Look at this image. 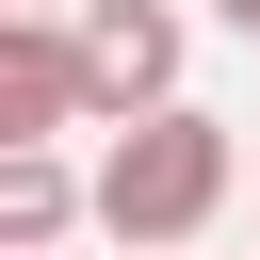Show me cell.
<instances>
[{"label": "cell", "mask_w": 260, "mask_h": 260, "mask_svg": "<svg viewBox=\"0 0 260 260\" xmlns=\"http://www.w3.org/2000/svg\"><path fill=\"white\" fill-rule=\"evenodd\" d=\"M81 179H98V228H114L130 260H179V244H195V228L228 211V179H244V146H228V114H195V98H179V114H146V130H114V146H98Z\"/></svg>", "instance_id": "obj_1"}, {"label": "cell", "mask_w": 260, "mask_h": 260, "mask_svg": "<svg viewBox=\"0 0 260 260\" xmlns=\"http://www.w3.org/2000/svg\"><path fill=\"white\" fill-rule=\"evenodd\" d=\"M65 32H81V98H98V130H146V114H179V65H195L179 0H81Z\"/></svg>", "instance_id": "obj_2"}, {"label": "cell", "mask_w": 260, "mask_h": 260, "mask_svg": "<svg viewBox=\"0 0 260 260\" xmlns=\"http://www.w3.org/2000/svg\"><path fill=\"white\" fill-rule=\"evenodd\" d=\"M65 130H98V98H81V32L0 16V146H65Z\"/></svg>", "instance_id": "obj_3"}, {"label": "cell", "mask_w": 260, "mask_h": 260, "mask_svg": "<svg viewBox=\"0 0 260 260\" xmlns=\"http://www.w3.org/2000/svg\"><path fill=\"white\" fill-rule=\"evenodd\" d=\"M65 228H98V179L65 146H0V260H49Z\"/></svg>", "instance_id": "obj_4"}, {"label": "cell", "mask_w": 260, "mask_h": 260, "mask_svg": "<svg viewBox=\"0 0 260 260\" xmlns=\"http://www.w3.org/2000/svg\"><path fill=\"white\" fill-rule=\"evenodd\" d=\"M0 16H49V32H65V16H81V0H0Z\"/></svg>", "instance_id": "obj_5"}, {"label": "cell", "mask_w": 260, "mask_h": 260, "mask_svg": "<svg viewBox=\"0 0 260 260\" xmlns=\"http://www.w3.org/2000/svg\"><path fill=\"white\" fill-rule=\"evenodd\" d=\"M211 16H228V32H244V49H260V0H211Z\"/></svg>", "instance_id": "obj_6"}]
</instances>
